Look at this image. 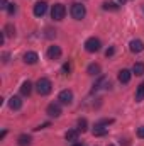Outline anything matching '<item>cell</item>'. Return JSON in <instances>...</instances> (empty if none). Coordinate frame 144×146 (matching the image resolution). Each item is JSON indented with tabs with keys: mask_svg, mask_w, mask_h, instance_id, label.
<instances>
[{
	"mask_svg": "<svg viewBox=\"0 0 144 146\" xmlns=\"http://www.w3.org/2000/svg\"><path fill=\"white\" fill-rule=\"evenodd\" d=\"M70 12H71V17L75 21H81V19L87 15V9H85L83 3H73Z\"/></svg>",
	"mask_w": 144,
	"mask_h": 146,
	"instance_id": "3",
	"label": "cell"
},
{
	"mask_svg": "<svg viewBox=\"0 0 144 146\" xmlns=\"http://www.w3.org/2000/svg\"><path fill=\"white\" fill-rule=\"evenodd\" d=\"M108 146H114V145H108Z\"/></svg>",
	"mask_w": 144,
	"mask_h": 146,
	"instance_id": "36",
	"label": "cell"
},
{
	"mask_svg": "<svg viewBox=\"0 0 144 146\" xmlns=\"http://www.w3.org/2000/svg\"><path fill=\"white\" fill-rule=\"evenodd\" d=\"M100 65L98 63H92V65H88V68H87V73L88 75H92V76H97V75H100Z\"/></svg>",
	"mask_w": 144,
	"mask_h": 146,
	"instance_id": "15",
	"label": "cell"
},
{
	"mask_svg": "<svg viewBox=\"0 0 144 146\" xmlns=\"http://www.w3.org/2000/svg\"><path fill=\"white\" fill-rule=\"evenodd\" d=\"M114 53H115V48H108L107 51H105V56H107V58H108V56H112Z\"/></svg>",
	"mask_w": 144,
	"mask_h": 146,
	"instance_id": "28",
	"label": "cell"
},
{
	"mask_svg": "<svg viewBox=\"0 0 144 146\" xmlns=\"http://www.w3.org/2000/svg\"><path fill=\"white\" fill-rule=\"evenodd\" d=\"M46 54H48L49 60H59V58H61V48L56 46V44H54V46H49Z\"/></svg>",
	"mask_w": 144,
	"mask_h": 146,
	"instance_id": "9",
	"label": "cell"
},
{
	"mask_svg": "<svg viewBox=\"0 0 144 146\" xmlns=\"http://www.w3.org/2000/svg\"><path fill=\"white\" fill-rule=\"evenodd\" d=\"M110 87V80H108L107 76H100L95 83H93V88H92V92H97V90H104V88H108Z\"/></svg>",
	"mask_w": 144,
	"mask_h": 146,
	"instance_id": "7",
	"label": "cell"
},
{
	"mask_svg": "<svg viewBox=\"0 0 144 146\" xmlns=\"http://www.w3.org/2000/svg\"><path fill=\"white\" fill-rule=\"evenodd\" d=\"M70 70H71V65H70V63H65V66H63V72H70Z\"/></svg>",
	"mask_w": 144,
	"mask_h": 146,
	"instance_id": "29",
	"label": "cell"
},
{
	"mask_svg": "<svg viewBox=\"0 0 144 146\" xmlns=\"http://www.w3.org/2000/svg\"><path fill=\"white\" fill-rule=\"evenodd\" d=\"M36 90L39 95H49L51 94V90H53V83H51V80L49 78H39L36 83Z\"/></svg>",
	"mask_w": 144,
	"mask_h": 146,
	"instance_id": "1",
	"label": "cell"
},
{
	"mask_svg": "<svg viewBox=\"0 0 144 146\" xmlns=\"http://www.w3.org/2000/svg\"><path fill=\"white\" fill-rule=\"evenodd\" d=\"M110 124H114V119H102V121H98L95 126H102V127H105V126H110Z\"/></svg>",
	"mask_w": 144,
	"mask_h": 146,
	"instance_id": "24",
	"label": "cell"
},
{
	"mask_svg": "<svg viewBox=\"0 0 144 146\" xmlns=\"http://www.w3.org/2000/svg\"><path fill=\"white\" fill-rule=\"evenodd\" d=\"M9 61V53H3V63H7Z\"/></svg>",
	"mask_w": 144,
	"mask_h": 146,
	"instance_id": "32",
	"label": "cell"
},
{
	"mask_svg": "<svg viewBox=\"0 0 144 146\" xmlns=\"http://www.w3.org/2000/svg\"><path fill=\"white\" fill-rule=\"evenodd\" d=\"M102 7H104V10H114V12H115V10H119V5H117V3H114V2H104V5H102Z\"/></svg>",
	"mask_w": 144,
	"mask_h": 146,
	"instance_id": "22",
	"label": "cell"
},
{
	"mask_svg": "<svg viewBox=\"0 0 144 146\" xmlns=\"http://www.w3.org/2000/svg\"><path fill=\"white\" fill-rule=\"evenodd\" d=\"M56 34V31H53V29H46V37H53Z\"/></svg>",
	"mask_w": 144,
	"mask_h": 146,
	"instance_id": "27",
	"label": "cell"
},
{
	"mask_svg": "<svg viewBox=\"0 0 144 146\" xmlns=\"http://www.w3.org/2000/svg\"><path fill=\"white\" fill-rule=\"evenodd\" d=\"M9 107H10L12 110L22 109V99H20L19 95H12V97L9 99Z\"/></svg>",
	"mask_w": 144,
	"mask_h": 146,
	"instance_id": "11",
	"label": "cell"
},
{
	"mask_svg": "<svg viewBox=\"0 0 144 146\" xmlns=\"http://www.w3.org/2000/svg\"><path fill=\"white\" fill-rule=\"evenodd\" d=\"M137 136H139L141 139H144V126H141V127H137Z\"/></svg>",
	"mask_w": 144,
	"mask_h": 146,
	"instance_id": "26",
	"label": "cell"
},
{
	"mask_svg": "<svg viewBox=\"0 0 144 146\" xmlns=\"http://www.w3.org/2000/svg\"><path fill=\"white\" fill-rule=\"evenodd\" d=\"M87 126H88V122H87V119H85V117L78 119V127H76V129H78L80 133H85V131H87Z\"/></svg>",
	"mask_w": 144,
	"mask_h": 146,
	"instance_id": "21",
	"label": "cell"
},
{
	"mask_svg": "<svg viewBox=\"0 0 144 146\" xmlns=\"http://www.w3.org/2000/svg\"><path fill=\"white\" fill-rule=\"evenodd\" d=\"M78 136H80V131H78V129H70V131H66V134H65L66 141H76Z\"/></svg>",
	"mask_w": 144,
	"mask_h": 146,
	"instance_id": "17",
	"label": "cell"
},
{
	"mask_svg": "<svg viewBox=\"0 0 144 146\" xmlns=\"http://www.w3.org/2000/svg\"><path fill=\"white\" fill-rule=\"evenodd\" d=\"M119 2H120V3H126V2H127V0H119Z\"/></svg>",
	"mask_w": 144,
	"mask_h": 146,
	"instance_id": "35",
	"label": "cell"
},
{
	"mask_svg": "<svg viewBox=\"0 0 144 146\" xmlns=\"http://www.w3.org/2000/svg\"><path fill=\"white\" fill-rule=\"evenodd\" d=\"M144 100V82H141L137 85V90H136V102H143Z\"/></svg>",
	"mask_w": 144,
	"mask_h": 146,
	"instance_id": "18",
	"label": "cell"
},
{
	"mask_svg": "<svg viewBox=\"0 0 144 146\" xmlns=\"http://www.w3.org/2000/svg\"><path fill=\"white\" fill-rule=\"evenodd\" d=\"M108 133L107 127H102V126H95L93 127V136H105Z\"/></svg>",
	"mask_w": 144,
	"mask_h": 146,
	"instance_id": "20",
	"label": "cell"
},
{
	"mask_svg": "<svg viewBox=\"0 0 144 146\" xmlns=\"http://www.w3.org/2000/svg\"><path fill=\"white\" fill-rule=\"evenodd\" d=\"M48 126H49V122H44V124L37 126V127H36V131H39V129H44V127H48Z\"/></svg>",
	"mask_w": 144,
	"mask_h": 146,
	"instance_id": "31",
	"label": "cell"
},
{
	"mask_svg": "<svg viewBox=\"0 0 144 146\" xmlns=\"http://www.w3.org/2000/svg\"><path fill=\"white\" fill-rule=\"evenodd\" d=\"M37 60H39V56H37V53H34V51H27L24 54V63H27V65H36Z\"/></svg>",
	"mask_w": 144,
	"mask_h": 146,
	"instance_id": "12",
	"label": "cell"
},
{
	"mask_svg": "<svg viewBox=\"0 0 144 146\" xmlns=\"http://www.w3.org/2000/svg\"><path fill=\"white\" fill-rule=\"evenodd\" d=\"M129 49L132 51V53H143L144 51V42L141 41V39H132L131 42H129Z\"/></svg>",
	"mask_w": 144,
	"mask_h": 146,
	"instance_id": "8",
	"label": "cell"
},
{
	"mask_svg": "<svg viewBox=\"0 0 144 146\" xmlns=\"http://www.w3.org/2000/svg\"><path fill=\"white\" fill-rule=\"evenodd\" d=\"M7 12H9V15H14V14L17 12V7H15V3H9V7H7Z\"/></svg>",
	"mask_w": 144,
	"mask_h": 146,
	"instance_id": "25",
	"label": "cell"
},
{
	"mask_svg": "<svg viewBox=\"0 0 144 146\" xmlns=\"http://www.w3.org/2000/svg\"><path fill=\"white\" fill-rule=\"evenodd\" d=\"M46 10H48V3L46 2H37L36 5H34V9H32V12H34L36 17H42L46 14Z\"/></svg>",
	"mask_w": 144,
	"mask_h": 146,
	"instance_id": "10",
	"label": "cell"
},
{
	"mask_svg": "<svg viewBox=\"0 0 144 146\" xmlns=\"http://www.w3.org/2000/svg\"><path fill=\"white\" fill-rule=\"evenodd\" d=\"M65 15H66V7L63 3H54L53 9H51V17L54 21H63Z\"/></svg>",
	"mask_w": 144,
	"mask_h": 146,
	"instance_id": "2",
	"label": "cell"
},
{
	"mask_svg": "<svg viewBox=\"0 0 144 146\" xmlns=\"http://www.w3.org/2000/svg\"><path fill=\"white\" fill-rule=\"evenodd\" d=\"M58 100H59V104H65V106H70L73 102V92L71 90H61L59 92V95H58Z\"/></svg>",
	"mask_w": 144,
	"mask_h": 146,
	"instance_id": "6",
	"label": "cell"
},
{
	"mask_svg": "<svg viewBox=\"0 0 144 146\" xmlns=\"http://www.w3.org/2000/svg\"><path fill=\"white\" fill-rule=\"evenodd\" d=\"M73 146H83V143H73Z\"/></svg>",
	"mask_w": 144,
	"mask_h": 146,
	"instance_id": "34",
	"label": "cell"
},
{
	"mask_svg": "<svg viewBox=\"0 0 144 146\" xmlns=\"http://www.w3.org/2000/svg\"><path fill=\"white\" fill-rule=\"evenodd\" d=\"M46 114L49 117H59L61 115V104L59 102H53L46 107Z\"/></svg>",
	"mask_w": 144,
	"mask_h": 146,
	"instance_id": "5",
	"label": "cell"
},
{
	"mask_svg": "<svg viewBox=\"0 0 144 146\" xmlns=\"http://www.w3.org/2000/svg\"><path fill=\"white\" fill-rule=\"evenodd\" d=\"M131 76H132V72H129V70H120V72H119V82H120V83H129V82H131Z\"/></svg>",
	"mask_w": 144,
	"mask_h": 146,
	"instance_id": "14",
	"label": "cell"
},
{
	"mask_svg": "<svg viewBox=\"0 0 144 146\" xmlns=\"http://www.w3.org/2000/svg\"><path fill=\"white\" fill-rule=\"evenodd\" d=\"M31 92H32V83H31L29 80H26V82L20 85V95L29 97V95H31Z\"/></svg>",
	"mask_w": 144,
	"mask_h": 146,
	"instance_id": "13",
	"label": "cell"
},
{
	"mask_svg": "<svg viewBox=\"0 0 144 146\" xmlns=\"http://www.w3.org/2000/svg\"><path fill=\"white\" fill-rule=\"evenodd\" d=\"M0 7H2V9H7V7H9L7 0H0Z\"/></svg>",
	"mask_w": 144,
	"mask_h": 146,
	"instance_id": "30",
	"label": "cell"
},
{
	"mask_svg": "<svg viewBox=\"0 0 144 146\" xmlns=\"http://www.w3.org/2000/svg\"><path fill=\"white\" fill-rule=\"evenodd\" d=\"M31 136L29 134H20L19 138H17V145L19 146H31Z\"/></svg>",
	"mask_w": 144,
	"mask_h": 146,
	"instance_id": "16",
	"label": "cell"
},
{
	"mask_svg": "<svg viewBox=\"0 0 144 146\" xmlns=\"http://www.w3.org/2000/svg\"><path fill=\"white\" fill-rule=\"evenodd\" d=\"M100 48H102V42L98 37H88L85 41V49L88 53H97V51H100Z\"/></svg>",
	"mask_w": 144,
	"mask_h": 146,
	"instance_id": "4",
	"label": "cell"
},
{
	"mask_svg": "<svg viewBox=\"0 0 144 146\" xmlns=\"http://www.w3.org/2000/svg\"><path fill=\"white\" fill-rule=\"evenodd\" d=\"M5 136H7V131H2V134H0V139H3Z\"/></svg>",
	"mask_w": 144,
	"mask_h": 146,
	"instance_id": "33",
	"label": "cell"
},
{
	"mask_svg": "<svg viewBox=\"0 0 144 146\" xmlns=\"http://www.w3.org/2000/svg\"><path fill=\"white\" fill-rule=\"evenodd\" d=\"M3 33H5V36H15V27L12 24H7L3 27Z\"/></svg>",
	"mask_w": 144,
	"mask_h": 146,
	"instance_id": "23",
	"label": "cell"
},
{
	"mask_svg": "<svg viewBox=\"0 0 144 146\" xmlns=\"http://www.w3.org/2000/svg\"><path fill=\"white\" fill-rule=\"evenodd\" d=\"M132 73H134L136 76H143L144 75V63H134V66H132Z\"/></svg>",
	"mask_w": 144,
	"mask_h": 146,
	"instance_id": "19",
	"label": "cell"
}]
</instances>
